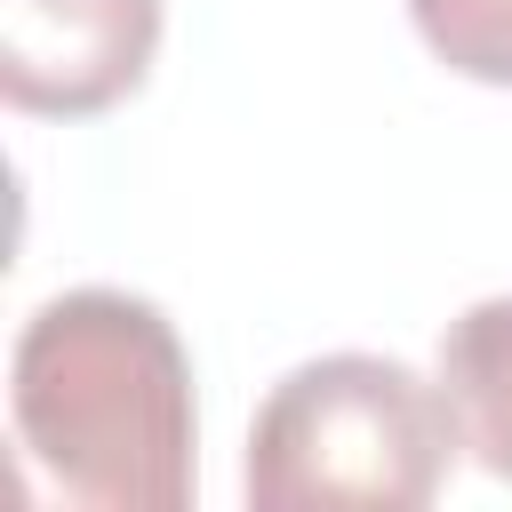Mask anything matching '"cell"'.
Returning a JSON list of instances; mask_svg holds the SVG:
<instances>
[{
    "instance_id": "obj_1",
    "label": "cell",
    "mask_w": 512,
    "mask_h": 512,
    "mask_svg": "<svg viewBox=\"0 0 512 512\" xmlns=\"http://www.w3.org/2000/svg\"><path fill=\"white\" fill-rule=\"evenodd\" d=\"M8 424L32 480L80 512H184L200 480L192 352L152 296L64 288L8 352Z\"/></svg>"
},
{
    "instance_id": "obj_2",
    "label": "cell",
    "mask_w": 512,
    "mask_h": 512,
    "mask_svg": "<svg viewBox=\"0 0 512 512\" xmlns=\"http://www.w3.org/2000/svg\"><path fill=\"white\" fill-rule=\"evenodd\" d=\"M456 448L440 376L384 352H320L264 392L240 488L256 512H424Z\"/></svg>"
},
{
    "instance_id": "obj_3",
    "label": "cell",
    "mask_w": 512,
    "mask_h": 512,
    "mask_svg": "<svg viewBox=\"0 0 512 512\" xmlns=\"http://www.w3.org/2000/svg\"><path fill=\"white\" fill-rule=\"evenodd\" d=\"M160 0H0V96L32 120H96L144 88Z\"/></svg>"
},
{
    "instance_id": "obj_4",
    "label": "cell",
    "mask_w": 512,
    "mask_h": 512,
    "mask_svg": "<svg viewBox=\"0 0 512 512\" xmlns=\"http://www.w3.org/2000/svg\"><path fill=\"white\" fill-rule=\"evenodd\" d=\"M440 392L456 408L464 456L512 480V296H480L440 336Z\"/></svg>"
},
{
    "instance_id": "obj_5",
    "label": "cell",
    "mask_w": 512,
    "mask_h": 512,
    "mask_svg": "<svg viewBox=\"0 0 512 512\" xmlns=\"http://www.w3.org/2000/svg\"><path fill=\"white\" fill-rule=\"evenodd\" d=\"M408 24L448 72L512 88V0H408Z\"/></svg>"
}]
</instances>
